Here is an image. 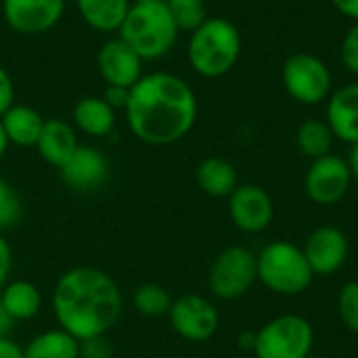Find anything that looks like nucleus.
Listing matches in <instances>:
<instances>
[{
  "label": "nucleus",
  "mask_w": 358,
  "mask_h": 358,
  "mask_svg": "<svg viewBox=\"0 0 358 358\" xmlns=\"http://www.w3.org/2000/svg\"><path fill=\"white\" fill-rule=\"evenodd\" d=\"M195 90L176 73L153 71L132 88L124 109L130 132L153 147L182 141L197 122Z\"/></svg>",
  "instance_id": "nucleus-1"
},
{
  "label": "nucleus",
  "mask_w": 358,
  "mask_h": 358,
  "mask_svg": "<svg viewBox=\"0 0 358 358\" xmlns=\"http://www.w3.org/2000/svg\"><path fill=\"white\" fill-rule=\"evenodd\" d=\"M117 283L94 266L63 273L52 292V313L61 329L80 342L103 338L122 317Z\"/></svg>",
  "instance_id": "nucleus-2"
},
{
  "label": "nucleus",
  "mask_w": 358,
  "mask_h": 358,
  "mask_svg": "<svg viewBox=\"0 0 358 358\" xmlns=\"http://www.w3.org/2000/svg\"><path fill=\"white\" fill-rule=\"evenodd\" d=\"M241 46V34L235 23L224 17H208L191 31L187 59L197 76L220 78L237 65Z\"/></svg>",
  "instance_id": "nucleus-3"
},
{
  "label": "nucleus",
  "mask_w": 358,
  "mask_h": 358,
  "mask_svg": "<svg viewBox=\"0 0 358 358\" xmlns=\"http://www.w3.org/2000/svg\"><path fill=\"white\" fill-rule=\"evenodd\" d=\"M178 25L164 0L132 4L117 36L143 59V61H157L166 57L176 40H178Z\"/></svg>",
  "instance_id": "nucleus-4"
},
{
  "label": "nucleus",
  "mask_w": 358,
  "mask_h": 358,
  "mask_svg": "<svg viewBox=\"0 0 358 358\" xmlns=\"http://www.w3.org/2000/svg\"><path fill=\"white\" fill-rule=\"evenodd\" d=\"M258 260V281L279 296H298L304 294L315 273L302 252V248L289 241H273L262 248L256 256Z\"/></svg>",
  "instance_id": "nucleus-5"
},
{
  "label": "nucleus",
  "mask_w": 358,
  "mask_h": 358,
  "mask_svg": "<svg viewBox=\"0 0 358 358\" xmlns=\"http://www.w3.org/2000/svg\"><path fill=\"white\" fill-rule=\"evenodd\" d=\"M315 329L300 315H281L256 334V358H306L313 355Z\"/></svg>",
  "instance_id": "nucleus-6"
},
{
  "label": "nucleus",
  "mask_w": 358,
  "mask_h": 358,
  "mask_svg": "<svg viewBox=\"0 0 358 358\" xmlns=\"http://www.w3.org/2000/svg\"><path fill=\"white\" fill-rule=\"evenodd\" d=\"M285 92L302 105H319L334 92V76L327 63L310 52H294L281 69Z\"/></svg>",
  "instance_id": "nucleus-7"
},
{
  "label": "nucleus",
  "mask_w": 358,
  "mask_h": 358,
  "mask_svg": "<svg viewBox=\"0 0 358 358\" xmlns=\"http://www.w3.org/2000/svg\"><path fill=\"white\" fill-rule=\"evenodd\" d=\"M258 281V260L243 245L222 250L210 268V292L220 300H237L245 296Z\"/></svg>",
  "instance_id": "nucleus-8"
},
{
  "label": "nucleus",
  "mask_w": 358,
  "mask_h": 358,
  "mask_svg": "<svg viewBox=\"0 0 358 358\" xmlns=\"http://www.w3.org/2000/svg\"><path fill=\"white\" fill-rule=\"evenodd\" d=\"M352 180L348 162L336 153H329L313 159L304 176V191L310 201L319 206H336L346 197Z\"/></svg>",
  "instance_id": "nucleus-9"
},
{
  "label": "nucleus",
  "mask_w": 358,
  "mask_h": 358,
  "mask_svg": "<svg viewBox=\"0 0 358 358\" xmlns=\"http://www.w3.org/2000/svg\"><path fill=\"white\" fill-rule=\"evenodd\" d=\"M172 329L187 342H208L214 338L220 325V315L216 306L203 296H180L172 302L168 313Z\"/></svg>",
  "instance_id": "nucleus-10"
},
{
  "label": "nucleus",
  "mask_w": 358,
  "mask_h": 358,
  "mask_svg": "<svg viewBox=\"0 0 358 358\" xmlns=\"http://www.w3.org/2000/svg\"><path fill=\"white\" fill-rule=\"evenodd\" d=\"M65 13V0H2L6 25L19 36L50 31Z\"/></svg>",
  "instance_id": "nucleus-11"
},
{
  "label": "nucleus",
  "mask_w": 358,
  "mask_h": 358,
  "mask_svg": "<svg viewBox=\"0 0 358 358\" xmlns=\"http://www.w3.org/2000/svg\"><path fill=\"white\" fill-rule=\"evenodd\" d=\"M229 216L233 224L250 235L262 233L275 218L271 195L260 185H239L229 197Z\"/></svg>",
  "instance_id": "nucleus-12"
},
{
  "label": "nucleus",
  "mask_w": 358,
  "mask_h": 358,
  "mask_svg": "<svg viewBox=\"0 0 358 358\" xmlns=\"http://www.w3.org/2000/svg\"><path fill=\"white\" fill-rule=\"evenodd\" d=\"M348 250L350 245L346 233L331 224L317 227L302 245V252L315 277H329L338 273L346 264Z\"/></svg>",
  "instance_id": "nucleus-13"
},
{
  "label": "nucleus",
  "mask_w": 358,
  "mask_h": 358,
  "mask_svg": "<svg viewBox=\"0 0 358 358\" xmlns=\"http://www.w3.org/2000/svg\"><path fill=\"white\" fill-rule=\"evenodd\" d=\"M143 63L120 36L107 40L96 52V69L107 86L132 88L143 78Z\"/></svg>",
  "instance_id": "nucleus-14"
},
{
  "label": "nucleus",
  "mask_w": 358,
  "mask_h": 358,
  "mask_svg": "<svg viewBox=\"0 0 358 358\" xmlns=\"http://www.w3.org/2000/svg\"><path fill=\"white\" fill-rule=\"evenodd\" d=\"M61 180L76 191L99 189L109 174V164L103 151L90 145H80L73 157L59 170Z\"/></svg>",
  "instance_id": "nucleus-15"
},
{
  "label": "nucleus",
  "mask_w": 358,
  "mask_h": 358,
  "mask_svg": "<svg viewBox=\"0 0 358 358\" xmlns=\"http://www.w3.org/2000/svg\"><path fill=\"white\" fill-rule=\"evenodd\" d=\"M327 126L346 145L358 143V82L344 84L327 99Z\"/></svg>",
  "instance_id": "nucleus-16"
},
{
  "label": "nucleus",
  "mask_w": 358,
  "mask_h": 358,
  "mask_svg": "<svg viewBox=\"0 0 358 358\" xmlns=\"http://www.w3.org/2000/svg\"><path fill=\"white\" fill-rule=\"evenodd\" d=\"M78 147H80V143H78V136H76V130L71 124H67L61 117L44 120L36 149L48 166L61 170L73 157Z\"/></svg>",
  "instance_id": "nucleus-17"
},
{
  "label": "nucleus",
  "mask_w": 358,
  "mask_h": 358,
  "mask_svg": "<svg viewBox=\"0 0 358 358\" xmlns=\"http://www.w3.org/2000/svg\"><path fill=\"white\" fill-rule=\"evenodd\" d=\"M82 21L101 34H117L132 2L130 0H76Z\"/></svg>",
  "instance_id": "nucleus-18"
},
{
  "label": "nucleus",
  "mask_w": 358,
  "mask_h": 358,
  "mask_svg": "<svg viewBox=\"0 0 358 358\" xmlns=\"http://www.w3.org/2000/svg\"><path fill=\"white\" fill-rule=\"evenodd\" d=\"M2 128L6 132V138L10 145H17V147H36L38 143V136L42 132V126H44V117L40 115L38 109L29 107V105H23V103H15L2 117Z\"/></svg>",
  "instance_id": "nucleus-19"
},
{
  "label": "nucleus",
  "mask_w": 358,
  "mask_h": 358,
  "mask_svg": "<svg viewBox=\"0 0 358 358\" xmlns=\"http://www.w3.org/2000/svg\"><path fill=\"white\" fill-rule=\"evenodd\" d=\"M73 122L84 134L105 138L115 128V109L103 96H84L73 105Z\"/></svg>",
  "instance_id": "nucleus-20"
},
{
  "label": "nucleus",
  "mask_w": 358,
  "mask_h": 358,
  "mask_svg": "<svg viewBox=\"0 0 358 358\" xmlns=\"http://www.w3.org/2000/svg\"><path fill=\"white\" fill-rule=\"evenodd\" d=\"M197 185L199 189L210 195V197H231V193L239 187V178H237V170L235 166L224 159V157H206L199 168H197Z\"/></svg>",
  "instance_id": "nucleus-21"
},
{
  "label": "nucleus",
  "mask_w": 358,
  "mask_h": 358,
  "mask_svg": "<svg viewBox=\"0 0 358 358\" xmlns=\"http://www.w3.org/2000/svg\"><path fill=\"white\" fill-rule=\"evenodd\" d=\"M0 302L13 321H29L42 308V294L31 281H10L0 289Z\"/></svg>",
  "instance_id": "nucleus-22"
},
{
  "label": "nucleus",
  "mask_w": 358,
  "mask_h": 358,
  "mask_svg": "<svg viewBox=\"0 0 358 358\" xmlns=\"http://www.w3.org/2000/svg\"><path fill=\"white\" fill-rule=\"evenodd\" d=\"M23 358H82V342L61 327L48 329L29 340Z\"/></svg>",
  "instance_id": "nucleus-23"
},
{
  "label": "nucleus",
  "mask_w": 358,
  "mask_h": 358,
  "mask_svg": "<svg viewBox=\"0 0 358 358\" xmlns=\"http://www.w3.org/2000/svg\"><path fill=\"white\" fill-rule=\"evenodd\" d=\"M334 132L325 120H306L300 124L296 132V145L302 155L308 159H319L331 153L334 147Z\"/></svg>",
  "instance_id": "nucleus-24"
},
{
  "label": "nucleus",
  "mask_w": 358,
  "mask_h": 358,
  "mask_svg": "<svg viewBox=\"0 0 358 358\" xmlns=\"http://www.w3.org/2000/svg\"><path fill=\"white\" fill-rule=\"evenodd\" d=\"M134 308L143 317H164L172 308V296L164 285L157 283H143L134 289L132 296Z\"/></svg>",
  "instance_id": "nucleus-25"
},
{
  "label": "nucleus",
  "mask_w": 358,
  "mask_h": 358,
  "mask_svg": "<svg viewBox=\"0 0 358 358\" xmlns=\"http://www.w3.org/2000/svg\"><path fill=\"white\" fill-rule=\"evenodd\" d=\"M164 2L168 4L180 31H193L208 19L203 0H164Z\"/></svg>",
  "instance_id": "nucleus-26"
},
{
  "label": "nucleus",
  "mask_w": 358,
  "mask_h": 358,
  "mask_svg": "<svg viewBox=\"0 0 358 358\" xmlns=\"http://www.w3.org/2000/svg\"><path fill=\"white\" fill-rule=\"evenodd\" d=\"M338 313L344 327L358 336V281H350L340 289Z\"/></svg>",
  "instance_id": "nucleus-27"
},
{
  "label": "nucleus",
  "mask_w": 358,
  "mask_h": 358,
  "mask_svg": "<svg viewBox=\"0 0 358 358\" xmlns=\"http://www.w3.org/2000/svg\"><path fill=\"white\" fill-rule=\"evenodd\" d=\"M21 218V199L19 193L0 178V233L15 227Z\"/></svg>",
  "instance_id": "nucleus-28"
},
{
  "label": "nucleus",
  "mask_w": 358,
  "mask_h": 358,
  "mask_svg": "<svg viewBox=\"0 0 358 358\" xmlns=\"http://www.w3.org/2000/svg\"><path fill=\"white\" fill-rule=\"evenodd\" d=\"M340 59L350 73L358 76V23H355L344 34L342 44H340Z\"/></svg>",
  "instance_id": "nucleus-29"
},
{
  "label": "nucleus",
  "mask_w": 358,
  "mask_h": 358,
  "mask_svg": "<svg viewBox=\"0 0 358 358\" xmlns=\"http://www.w3.org/2000/svg\"><path fill=\"white\" fill-rule=\"evenodd\" d=\"M15 105V82L10 73L0 65V117Z\"/></svg>",
  "instance_id": "nucleus-30"
},
{
  "label": "nucleus",
  "mask_w": 358,
  "mask_h": 358,
  "mask_svg": "<svg viewBox=\"0 0 358 358\" xmlns=\"http://www.w3.org/2000/svg\"><path fill=\"white\" fill-rule=\"evenodd\" d=\"M103 99L107 101V105H111L115 111H124L130 99V88H122V86H107L103 92Z\"/></svg>",
  "instance_id": "nucleus-31"
},
{
  "label": "nucleus",
  "mask_w": 358,
  "mask_h": 358,
  "mask_svg": "<svg viewBox=\"0 0 358 358\" xmlns=\"http://www.w3.org/2000/svg\"><path fill=\"white\" fill-rule=\"evenodd\" d=\"M13 268V252L4 235L0 233V289L8 283V275Z\"/></svg>",
  "instance_id": "nucleus-32"
},
{
  "label": "nucleus",
  "mask_w": 358,
  "mask_h": 358,
  "mask_svg": "<svg viewBox=\"0 0 358 358\" xmlns=\"http://www.w3.org/2000/svg\"><path fill=\"white\" fill-rule=\"evenodd\" d=\"M331 2L344 17L358 23V0H331Z\"/></svg>",
  "instance_id": "nucleus-33"
},
{
  "label": "nucleus",
  "mask_w": 358,
  "mask_h": 358,
  "mask_svg": "<svg viewBox=\"0 0 358 358\" xmlns=\"http://www.w3.org/2000/svg\"><path fill=\"white\" fill-rule=\"evenodd\" d=\"M0 358H23V348L10 338H0Z\"/></svg>",
  "instance_id": "nucleus-34"
},
{
  "label": "nucleus",
  "mask_w": 358,
  "mask_h": 358,
  "mask_svg": "<svg viewBox=\"0 0 358 358\" xmlns=\"http://www.w3.org/2000/svg\"><path fill=\"white\" fill-rule=\"evenodd\" d=\"M13 319H10V315L4 310V306H2V302H0V338H8V334L13 331Z\"/></svg>",
  "instance_id": "nucleus-35"
},
{
  "label": "nucleus",
  "mask_w": 358,
  "mask_h": 358,
  "mask_svg": "<svg viewBox=\"0 0 358 358\" xmlns=\"http://www.w3.org/2000/svg\"><path fill=\"white\" fill-rule=\"evenodd\" d=\"M254 346H256V334L245 331V334H241V336H239V348H243V350H252V352H254Z\"/></svg>",
  "instance_id": "nucleus-36"
},
{
  "label": "nucleus",
  "mask_w": 358,
  "mask_h": 358,
  "mask_svg": "<svg viewBox=\"0 0 358 358\" xmlns=\"http://www.w3.org/2000/svg\"><path fill=\"white\" fill-rule=\"evenodd\" d=\"M348 166H350V172H352V178L358 180V143L357 145H352V149H350V155H348Z\"/></svg>",
  "instance_id": "nucleus-37"
},
{
  "label": "nucleus",
  "mask_w": 358,
  "mask_h": 358,
  "mask_svg": "<svg viewBox=\"0 0 358 358\" xmlns=\"http://www.w3.org/2000/svg\"><path fill=\"white\" fill-rule=\"evenodd\" d=\"M8 138H6V132H4V128H2V122H0V159L4 157V153H6V149H8Z\"/></svg>",
  "instance_id": "nucleus-38"
},
{
  "label": "nucleus",
  "mask_w": 358,
  "mask_h": 358,
  "mask_svg": "<svg viewBox=\"0 0 358 358\" xmlns=\"http://www.w3.org/2000/svg\"><path fill=\"white\" fill-rule=\"evenodd\" d=\"M132 4H145V2H155V0H130Z\"/></svg>",
  "instance_id": "nucleus-39"
},
{
  "label": "nucleus",
  "mask_w": 358,
  "mask_h": 358,
  "mask_svg": "<svg viewBox=\"0 0 358 358\" xmlns=\"http://www.w3.org/2000/svg\"><path fill=\"white\" fill-rule=\"evenodd\" d=\"M306 358H319V357H313V355H310V357H306Z\"/></svg>",
  "instance_id": "nucleus-40"
}]
</instances>
